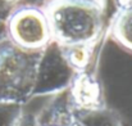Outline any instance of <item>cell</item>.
Instances as JSON below:
<instances>
[{"label":"cell","mask_w":132,"mask_h":126,"mask_svg":"<svg viewBox=\"0 0 132 126\" xmlns=\"http://www.w3.org/2000/svg\"><path fill=\"white\" fill-rule=\"evenodd\" d=\"M53 42L59 46L96 44L104 28V4L92 0H46Z\"/></svg>","instance_id":"obj_1"},{"label":"cell","mask_w":132,"mask_h":126,"mask_svg":"<svg viewBox=\"0 0 132 126\" xmlns=\"http://www.w3.org/2000/svg\"><path fill=\"white\" fill-rule=\"evenodd\" d=\"M45 49H23L0 39V103L21 104L36 94Z\"/></svg>","instance_id":"obj_2"},{"label":"cell","mask_w":132,"mask_h":126,"mask_svg":"<svg viewBox=\"0 0 132 126\" xmlns=\"http://www.w3.org/2000/svg\"><path fill=\"white\" fill-rule=\"evenodd\" d=\"M5 38L28 50L47 48L53 39L44 5L31 3L18 4L6 19Z\"/></svg>","instance_id":"obj_3"},{"label":"cell","mask_w":132,"mask_h":126,"mask_svg":"<svg viewBox=\"0 0 132 126\" xmlns=\"http://www.w3.org/2000/svg\"><path fill=\"white\" fill-rule=\"evenodd\" d=\"M69 102L80 112L101 109V87L97 79L87 71L76 72L71 80Z\"/></svg>","instance_id":"obj_4"},{"label":"cell","mask_w":132,"mask_h":126,"mask_svg":"<svg viewBox=\"0 0 132 126\" xmlns=\"http://www.w3.org/2000/svg\"><path fill=\"white\" fill-rule=\"evenodd\" d=\"M113 40L132 53V4L118 6L110 25Z\"/></svg>","instance_id":"obj_5"},{"label":"cell","mask_w":132,"mask_h":126,"mask_svg":"<svg viewBox=\"0 0 132 126\" xmlns=\"http://www.w3.org/2000/svg\"><path fill=\"white\" fill-rule=\"evenodd\" d=\"M96 44L88 45H73V46H59V50L68 63V66L75 72L87 71L90 61L94 53V48Z\"/></svg>","instance_id":"obj_6"},{"label":"cell","mask_w":132,"mask_h":126,"mask_svg":"<svg viewBox=\"0 0 132 126\" xmlns=\"http://www.w3.org/2000/svg\"><path fill=\"white\" fill-rule=\"evenodd\" d=\"M17 104L0 103V126H14V121L18 117Z\"/></svg>","instance_id":"obj_7"},{"label":"cell","mask_w":132,"mask_h":126,"mask_svg":"<svg viewBox=\"0 0 132 126\" xmlns=\"http://www.w3.org/2000/svg\"><path fill=\"white\" fill-rule=\"evenodd\" d=\"M116 3H117V6H123V5L132 4V0H116Z\"/></svg>","instance_id":"obj_8"},{"label":"cell","mask_w":132,"mask_h":126,"mask_svg":"<svg viewBox=\"0 0 132 126\" xmlns=\"http://www.w3.org/2000/svg\"><path fill=\"white\" fill-rule=\"evenodd\" d=\"M92 1H97V3H101V4H104V0H92Z\"/></svg>","instance_id":"obj_9"},{"label":"cell","mask_w":132,"mask_h":126,"mask_svg":"<svg viewBox=\"0 0 132 126\" xmlns=\"http://www.w3.org/2000/svg\"><path fill=\"white\" fill-rule=\"evenodd\" d=\"M54 126H58V125H54Z\"/></svg>","instance_id":"obj_10"}]
</instances>
